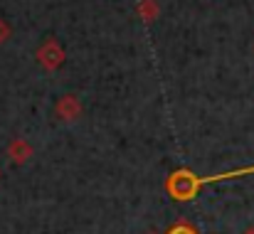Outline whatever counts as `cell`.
I'll return each instance as SVG.
<instances>
[{
    "mask_svg": "<svg viewBox=\"0 0 254 234\" xmlns=\"http://www.w3.org/2000/svg\"><path fill=\"white\" fill-rule=\"evenodd\" d=\"M247 234H254V232H247Z\"/></svg>",
    "mask_w": 254,
    "mask_h": 234,
    "instance_id": "ba28073f",
    "label": "cell"
},
{
    "mask_svg": "<svg viewBox=\"0 0 254 234\" xmlns=\"http://www.w3.org/2000/svg\"><path fill=\"white\" fill-rule=\"evenodd\" d=\"M202 187V177H197L192 170H175L166 180V192L178 202H190Z\"/></svg>",
    "mask_w": 254,
    "mask_h": 234,
    "instance_id": "6da1fadb",
    "label": "cell"
},
{
    "mask_svg": "<svg viewBox=\"0 0 254 234\" xmlns=\"http://www.w3.org/2000/svg\"><path fill=\"white\" fill-rule=\"evenodd\" d=\"M166 234H200L190 222H175L173 227H170Z\"/></svg>",
    "mask_w": 254,
    "mask_h": 234,
    "instance_id": "8992f818",
    "label": "cell"
},
{
    "mask_svg": "<svg viewBox=\"0 0 254 234\" xmlns=\"http://www.w3.org/2000/svg\"><path fill=\"white\" fill-rule=\"evenodd\" d=\"M55 116L64 123H74L79 116H82V101L74 96V94H64L57 99L55 104Z\"/></svg>",
    "mask_w": 254,
    "mask_h": 234,
    "instance_id": "3957f363",
    "label": "cell"
},
{
    "mask_svg": "<svg viewBox=\"0 0 254 234\" xmlns=\"http://www.w3.org/2000/svg\"><path fill=\"white\" fill-rule=\"evenodd\" d=\"M32 146L25 141V138H12L10 143H7V158H10V163H15V165H25L30 158H32Z\"/></svg>",
    "mask_w": 254,
    "mask_h": 234,
    "instance_id": "277c9868",
    "label": "cell"
},
{
    "mask_svg": "<svg viewBox=\"0 0 254 234\" xmlns=\"http://www.w3.org/2000/svg\"><path fill=\"white\" fill-rule=\"evenodd\" d=\"M35 59H37V64H40L45 72H57V69L64 64V47H62L55 37H47V40L37 47Z\"/></svg>",
    "mask_w": 254,
    "mask_h": 234,
    "instance_id": "7a4b0ae2",
    "label": "cell"
},
{
    "mask_svg": "<svg viewBox=\"0 0 254 234\" xmlns=\"http://www.w3.org/2000/svg\"><path fill=\"white\" fill-rule=\"evenodd\" d=\"M136 12H138V17H141L143 22H156V17L161 15V7H158L156 0H138Z\"/></svg>",
    "mask_w": 254,
    "mask_h": 234,
    "instance_id": "5b68a950",
    "label": "cell"
},
{
    "mask_svg": "<svg viewBox=\"0 0 254 234\" xmlns=\"http://www.w3.org/2000/svg\"><path fill=\"white\" fill-rule=\"evenodd\" d=\"M10 35H12V27L0 17V45H2V42H7V40H10Z\"/></svg>",
    "mask_w": 254,
    "mask_h": 234,
    "instance_id": "52a82bcc",
    "label": "cell"
}]
</instances>
